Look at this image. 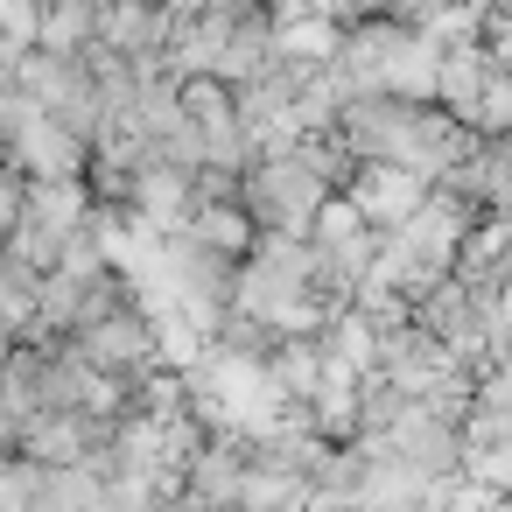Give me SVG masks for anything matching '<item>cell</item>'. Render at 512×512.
<instances>
[{
    "instance_id": "obj_3",
    "label": "cell",
    "mask_w": 512,
    "mask_h": 512,
    "mask_svg": "<svg viewBox=\"0 0 512 512\" xmlns=\"http://www.w3.org/2000/svg\"><path fill=\"white\" fill-rule=\"evenodd\" d=\"M484 29H491V64L512 78V8H505V15H491Z\"/></svg>"
},
{
    "instance_id": "obj_2",
    "label": "cell",
    "mask_w": 512,
    "mask_h": 512,
    "mask_svg": "<svg viewBox=\"0 0 512 512\" xmlns=\"http://www.w3.org/2000/svg\"><path fill=\"white\" fill-rule=\"evenodd\" d=\"M29 190H36V183H29L8 155H0V246H8V232L29 218Z\"/></svg>"
},
{
    "instance_id": "obj_1",
    "label": "cell",
    "mask_w": 512,
    "mask_h": 512,
    "mask_svg": "<svg viewBox=\"0 0 512 512\" xmlns=\"http://www.w3.org/2000/svg\"><path fill=\"white\" fill-rule=\"evenodd\" d=\"M239 204H246V218H253L260 232H274V239H309L316 218L337 204V190L288 148V155H267V162H253V169L239 176Z\"/></svg>"
}]
</instances>
